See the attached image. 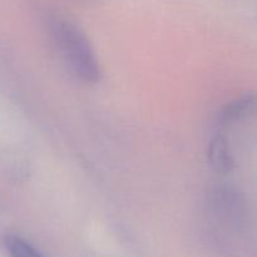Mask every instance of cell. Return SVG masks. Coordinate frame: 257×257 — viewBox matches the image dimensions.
<instances>
[{
    "label": "cell",
    "instance_id": "obj_1",
    "mask_svg": "<svg viewBox=\"0 0 257 257\" xmlns=\"http://www.w3.org/2000/svg\"><path fill=\"white\" fill-rule=\"evenodd\" d=\"M50 30L70 70L84 82H98L100 78L99 64L84 34L77 27L64 20H54L50 25Z\"/></svg>",
    "mask_w": 257,
    "mask_h": 257
},
{
    "label": "cell",
    "instance_id": "obj_3",
    "mask_svg": "<svg viewBox=\"0 0 257 257\" xmlns=\"http://www.w3.org/2000/svg\"><path fill=\"white\" fill-rule=\"evenodd\" d=\"M208 161L217 173H228L233 168V157L231 155L230 145L223 135H217L208 147Z\"/></svg>",
    "mask_w": 257,
    "mask_h": 257
},
{
    "label": "cell",
    "instance_id": "obj_2",
    "mask_svg": "<svg viewBox=\"0 0 257 257\" xmlns=\"http://www.w3.org/2000/svg\"><path fill=\"white\" fill-rule=\"evenodd\" d=\"M257 109V93L245 94L232 100L223 107L220 113V123L222 125H230L240 122L243 118L252 114Z\"/></svg>",
    "mask_w": 257,
    "mask_h": 257
},
{
    "label": "cell",
    "instance_id": "obj_4",
    "mask_svg": "<svg viewBox=\"0 0 257 257\" xmlns=\"http://www.w3.org/2000/svg\"><path fill=\"white\" fill-rule=\"evenodd\" d=\"M5 246L12 257H40L34 247L29 245L22 237L10 235L5 238Z\"/></svg>",
    "mask_w": 257,
    "mask_h": 257
}]
</instances>
